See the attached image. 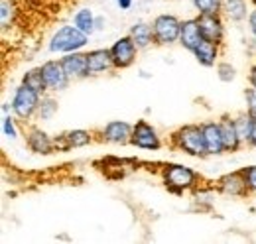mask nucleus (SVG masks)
<instances>
[{
	"label": "nucleus",
	"instance_id": "obj_1",
	"mask_svg": "<svg viewBox=\"0 0 256 244\" xmlns=\"http://www.w3.org/2000/svg\"><path fill=\"white\" fill-rule=\"evenodd\" d=\"M160 178L164 187L174 195H184L188 191H193L201 183V176L193 168L186 164H174V162L162 164Z\"/></svg>",
	"mask_w": 256,
	"mask_h": 244
},
{
	"label": "nucleus",
	"instance_id": "obj_2",
	"mask_svg": "<svg viewBox=\"0 0 256 244\" xmlns=\"http://www.w3.org/2000/svg\"><path fill=\"white\" fill-rule=\"evenodd\" d=\"M170 148L180 154L192 156V158H209L207 148H205L201 122L199 124L192 122V124H184V126L176 128L170 134Z\"/></svg>",
	"mask_w": 256,
	"mask_h": 244
},
{
	"label": "nucleus",
	"instance_id": "obj_3",
	"mask_svg": "<svg viewBox=\"0 0 256 244\" xmlns=\"http://www.w3.org/2000/svg\"><path fill=\"white\" fill-rule=\"evenodd\" d=\"M89 38L85 32H81L73 24L60 26L48 40V52L56 56H65L73 52H83L89 46Z\"/></svg>",
	"mask_w": 256,
	"mask_h": 244
},
{
	"label": "nucleus",
	"instance_id": "obj_4",
	"mask_svg": "<svg viewBox=\"0 0 256 244\" xmlns=\"http://www.w3.org/2000/svg\"><path fill=\"white\" fill-rule=\"evenodd\" d=\"M40 100H42V92L34 91L30 87H26L24 83H20V85L14 89L12 98H10L12 114L22 122V124L34 122L36 120V114H38Z\"/></svg>",
	"mask_w": 256,
	"mask_h": 244
},
{
	"label": "nucleus",
	"instance_id": "obj_5",
	"mask_svg": "<svg viewBox=\"0 0 256 244\" xmlns=\"http://www.w3.org/2000/svg\"><path fill=\"white\" fill-rule=\"evenodd\" d=\"M130 146L144 150V152H160L164 148V140H162L158 128L148 122L146 118H140L132 124V136H130Z\"/></svg>",
	"mask_w": 256,
	"mask_h": 244
},
{
	"label": "nucleus",
	"instance_id": "obj_6",
	"mask_svg": "<svg viewBox=\"0 0 256 244\" xmlns=\"http://www.w3.org/2000/svg\"><path fill=\"white\" fill-rule=\"evenodd\" d=\"M182 18L176 14H158L152 20L154 30V42L160 48H168L174 44H180V32H182Z\"/></svg>",
	"mask_w": 256,
	"mask_h": 244
},
{
	"label": "nucleus",
	"instance_id": "obj_7",
	"mask_svg": "<svg viewBox=\"0 0 256 244\" xmlns=\"http://www.w3.org/2000/svg\"><path fill=\"white\" fill-rule=\"evenodd\" d=\"M24 126V140H26V148L36 156H52L56 152V144H54V136L44 130L38 124H22Z\"/></svg>",
	"mask_w": 256,
	"mask_h": 244
},
{
	"label": "nucleus",
	"instance_id": "obj_8",
	"mask_svg": "<svg viewBox=\"0 0 256 244\" xmlns=\"http://www.w3.org/2000/svg\"><path fill=\"white\" fill-rule=\"evenodd\" d=\"M108 50H110V58H112L116 71H124L128 67H132L138 60V52H140L138 46L134 44V40L128 34L116 38Z\"/></svg>",
	"mask_w": 256,
	"mask_h": 244
},
{
	"label": "nucleus",
	"instance_id": "obj_9",
	"mask_svg": "<svg viewBox=\"0 0 256 244\" xmlns=\"http://www.w3.org/2000/svg\"><path fill=\"white\" fill-rule=\"evenodd\" d=\"M42 73H44V81H46V91L48 92H58L65 91L69 85H71V79L69 75L65 73L64 65H62V60H48L44 61L42 65Z\"/></svg>",
	"mask_w": 256,
	"mask_h": 244
},
{
	"label": "nucleus",
	"instance_id": "obj_10",
	"mask_svg": "<svg viewBox=\"0 0 256 244\" xmlns=\"http://www.w3.org/2000/svg\"><path fill=\"white\" fill-rule=\"evenodd\" d=\"M197 22L205 42H213L223 48L226 36V20L223 14H197Z\"/></svg>",
	"mask_w": 256,
	"mask_h": 244
},
{
	"label": "nucleus",
	"instance_id": "obj_11",
	"mask_svg": "<svg viewBox=\"0 0 256 244\" xmlns=\"http://www.w3.org/2000/svg\"><path fill=\"white\" fill-rule=\"evenodd\" d=\"M130 136H132V124L126 120H110L96 130V140L102 144L124 146L130 144Z\"/></svg>",
	"mask_w": 256,
	"mask_h": 244
},
{
	"label": "nucleus",
	"instance_id": "obj_12",
	"mask_svg": "<svg viewBox=\"0 0 256 244\" xmlns=\"http://www.w3.org/2000/svg\"><path fill=\"white\" fill-rule=\"evenodd\" d=\"M215 189L219 195L230 197V199H242V197L250 195L246 182H244V176H242V170H234V172H228V174L221 176L215 182Z\"/></svg>",
	"mask_w": 256,
	"mask_h": 244
},
{
	"label": "nucleus",
	"instance_id": "obj_13",
	"mask_svg": "<svg viewBox=\"0 0 256 244\" xmlns=\"http://www.w3.org/2000/svg\"><path fill=\"white\" fill-rule=\"evenodd\" d=\"M87 67H89V77H100V75H108V73L116 71L108 48L89 50L87 52Z\"/></svg>",
	"mask_w": 256,
	"mask_h": 244
},
{
	"label": "nucleus",
	"instance_id": "obj_14",
	"mask_svg": "<svg viewBox=\"0 0 256 244\" xmlns=\"http://www.w3.org/2000/svg\"><path fill=\"white\" fill-rule=\"evenodd\" d=\"M64 65L65 73L69 75L71 81H83L89 79V67H87V52H73L65 54L60 58Z\"/></svg>",
	"mask_w": 256,
	"mask_h": 244
},
{
	"label": "nucleus",
	"instance_id": "obj_15",
	"mask_svg": "<svg viewBox=\"0 0 256 244\" xmlns=\"http://www.w3.org/2000/svg\"><path fill=\"white\" fill-rule=\"evenodd\" d=\"M201 130H203V138H205L207 156H223L224 144L219 118L217 120H203L201 122Z\"/></svg>",
	"mask_w": 256,
	"mask_h": 244
},
{
	"label": "nucleus",
	"instance_id": "obj_16",
	"mask_svg": "<svg viewBox=\"0 0 256 244\" xmlns=\"http://www.w3.org/2000/svg\"><path fill=\"white\" fill-rule=\"evenodd\" d=\"M219 124H221V134H223V144H224V154H234L240 148H244L236 124H234V116L230 114H223L219 116Z\"/></svg>",
	"mask_w": 256,
	"mask_h": 244
},
{
	"label": "nucleus",
	"instance_id": "obj_17",
	"mask_svg": "<svg viewBox=\"0 0 256 244\" xmlns=\"http://www.w3.org/2000/svg\"><path fill=\"white\" fill-rule=\"evenodd\" d=\"M250 10H252L250 0H224L223 18L230 24H242L248 20Z\"/></svg>",
	"mask_w": 256,
	"mask_h": 244
},
{
	"label": "nucleus",
	"instance_id": "obj_18",
	"mask_svg": "<svg viewBox=\"0 0 256 244\" xmlns=\"http://www.w3.org/2000/svg\"><path fill=\"white\" fill-rule=\"evenodd\" d=\"M203 42V36L199 30V22H197V16L188 18L182 22V32H180V46L188 52H193L199 44Z\"/></svg>",
	"mask_w": 256,
	"mask_h": 244
},
{
	"label": "nucleus",
	"instance_id": "obj_19",
	"mask_svg": "<svg viewBox=\"0 0 256 244\" xmlns=\"http://www.w3.org/2000/svg\"><path fill=\"white\" fill-rule=\"evenodd\" d=\"M128 36L134 40V44L138 46L140 52H144V50L156 46V42H154V30H152V22H144V20L134 22V24L130 26V30H128Z\"/></svg>",
	"mask_w": 256,
	"mask_h": 244
},
{
	"label": "nucleus",
	"instance_id": "obj_20",
	"mask_svg": "<svg viewBox=\"0 0 256 244\" xmlns=\"http://www.w3.org/2000/svg\"><path fill=\"white\" fill-rule=\"evenodd\" d=\"M195 61L201 65V67H215L219 63V58H221V46L213 44V42H201L195 50L192 52Z\"/></svg>",
	"mask_w": 256,
	"mask_h": 244
},
{
	"label": "nucleus",
	"instance_id": "obj_21",
	"mask_svg": "<svg viewBox=\"0 0 256 244\" xmlns=\"http://www.w3.org/2000/svg\"><path fill=\"white\" fill-rule=\"evenodd\" d=\"M18 14H20V6L16 0H0V26L4 34L16 26Z\"/></svg>",
	"mask_w": 256,
	"mask_h": 244
},
{
	"label": "nucleus",
	"instance_id": "obj_22",
	"mask_svg": "<svg viewBox=\"0 0 256 244\" xmlns=\"http://www.w3.org/2000/svg\"><path fill=\"white\" fill-rule=\"evenodd\" d=\"M71 24L77 26L81 32H85L87 36H93L96 32V16L91 8H79L75 10L73 18H71Z\"/></svg>",
	"mask_w": 256,
	"mask_h": 244
},
{
	"label": "nucleus",
	"instance_id": "obj_23",
	"mask_svg": "<svg viewBox=\"0 0 256 244\" xmlns=\"http://www.w3.org/2000/svg\"><path fill=\"white\" fill-rule=\"evenodd\" d=\"M67 142H69V148L71 150H77V148H85L89 144H93L96 140V132L93 130H85V128H73V130H65L64 132Z\"/></svg>",
	"mask_w": 256,
	"mask_h": 244
},
{
	"label": "nucleus",
	"instance_id": "obj_24",
	"mask_svg": "<svg viewBox=\"0 0 256 244\" xmlns=\"http://www.w3.org/2000/svg\"><path fill=\"white\" fill-rule=\"evenodd\" d=\"M60 110V102L58 98L54 96V92H44L42 94V100H40V106H38V114H36V120L38 122H50Z\"/></svg>",
	"mask_w": 256,
	"mask_h": 244
},
{
	"label": "nucleus",
	"instance_id": "obj_25",
	"mask_svg": "<svg viewBox=\"0 0 256 244\" xmlns=\"http://www.w3.org/2000/svg\"><path fill=\"white\" fill-rule=\"evenodd\" d=\"M215 187L211 189V187H201V185H197L195 189H193V201H195V205L201 209V211H209L213 205H215Z\"/></svg>",
	"mask_w": 256,
	"mask_h": 244
},
{
	"label": "nucleus",
	"instance_id": "obj_26",
	"mask_svg": "<svg viewBox=\"0 0 256 244\" xmlns=\"http://www.w3.org/2000/svg\"><path fill=\"white\" fill-rule=\"evenodd\" d=\"M20 83H24L26 87H30L34 91L38 92H48L46 91V81H44V73H42V67H32V69H28L24 75H22V81Z\"/></svg>",
	"mask_w": 256,
	"mask_h": 244
},
{
	"label": "nucleus",
	"instance_id": "obj_27",
	"mask_svg": "<svg viewBox=\"0 0 256 244\" xmlns=\"http://www.w3.org/2000/svg\"><path fill=\"white\" fill-rule=\"evenodd\" d=\"M234 124H236V130H238V136H240L242 144L246 146L248 144V136H250V128H252V114L246 112V110L234 114Z\"/></svg>",
	"mask_w": 256,
	"mask_h": 244
},
{
	"label": "nucleus",
	"instance_id": "obj_28",
	"mask_svg": "<svg viewBox=\"0 0 256 244\" xmlns=\"http://www.w3.org/2000/svg\"><path fill=\"white\" fill-rule=\"evenodd\" d=\"M223 4L224 0H192L197 14H223Z\"/></svg>",
	"mask_w": 256,
	"mask_h": 244
},
{
	"label": "nucleus",
	"instance_id": "obj_29",
	"mask_svg": "<svg viewBox=\"0 0 256 244\" xmlns=\"http://www.w3.org/2000/svg\"><path fill=\"white\" fill-rule=\"evenodd\" d=\"M18 118L10 112V114H4L2 116V134H4V138H8V140H16L18 136H20V128H18Z\"/></svg>",
	"mask_w": 256,
	"mask_h": 244
},
{
	"label": "nucleus",
	"instance_id": "obj_30",
	"mask_svg": "<svg viewBox=\"0 0 256 244\" xmlns=\"http://www.w3.org/2000/svg\"><path fill=\"white\" fill-rule=\"evenodd\" d=\"M215 73H217V79L221 83H232L236 79V67L228 61H219L215 65Z\"/></svg>",
	"mask_w": 256,
	"mask_h": 244
},
{
	"label": "nucleus",
	"instance_id": "obj_31",
	"mask_svg": "<svg viewBox=\"0 0 256 244\" xmlns=\"http://www.w3.org/2000/svg\"><path fill=\"white\" fill-rule=\"evenodd\" d=\"M240 170H242L244 182H246V187H248V193L256 195V164L248 166V168H240Z\"/></svg>",
	"mask_w": 256,
	"mask_h": 244
},
{
	"label": "nucleus",
	"instance_id": "obj_32",
	"mask_svg": "<svg viewBox=\"0 0 256 244\" xmlns=\"http://www.w3.org/2000/svg\"><path fill=\"white\" fill-rule=\"evenodd\" d=\"M244 102H246V112H250L256 116V89L248 85V89L244 91Z\"/></svg>",
	"mask_w": 256,
	"mask_h": 244
},
{
	"label": "nucleus",
	"instance_id": "obj_33",
	"mask_svg": "<svg viewBox=\"0 0 256 244\" xmlns=\"http://www.w3.org/2000/svg\"><path fill=\"white\" fill-rule=\"evenodd\" d=\"M54 144H56V152H71V148H69V142H67V138H65V134H58V136H54Z\"/></svg>",
	"mask_w": 256,
	"mask_h": 244
},
{
	"label": "nucleus",
	"instance_id": "obj_34",
	"mask_svg": "<svg viewBox=\"0 0 256 244\" xmlns=\"http://www.w3.org/2000/svg\"><path fill=\"white\" fill-rule=\"evenodd\" d=\"M246 28H248V34L252 38V42L256 44V8L252 6L250 14H248V20H246Z\"/></svg>",
	"mask_w": 256,
	"mask_h": 244
},
{
	"label": "nucleus",
	"instance_id": "obj_35",
	"mask_svg": "<svg viewBox=\"0 0 256 244\" xmlns=\"http://www.w3.org/2000/svg\"><path fill=\"white\" fill-rule=\"evenodd\" d=\"M248 148H256V116H252V128H250V136H248Z\"/></svg>",
	"mask_w": 256,
	"mask_h": 244
},
{
	"label": "nucleus",
	"instance_id": "obj_36",
	"mask_svg": "<svg viewBox=\"0 0 256 244\" xmlns=\"http://www.w3.org/2000/svg\"><path fill=\"white\" fill-rule=\"evenodd\" d=\"M248 85L256 89V63L250 65V71H248Z\"/></svg>",
	"mask_w": 256,
	"mask_h": 244
},
{
	"label": "nucleus",
	"instance_id": "obj_37",
	"mask_svg": "<svg viewBox=\"0 0 256 244\" xmlns=\"http://www.w3.org/2000/svg\"><path fill=\"white\" fill-rule=\"evenodd\" d=\"M116 2V6L120 8V10H124V12H128L130 8H132V4H134V0H114Z\"/></svg>",
	"mask_w": 256,
	"mask_h": 244
},
{
	"label": "nucleus",
	"instance_id": "obj_38",
	"mask_svg": "<svg viewBox=\"0 0 256 244\" xmlns=\"http://www.w3.org/2000/svg\"><path fill=\"white\" fill-rule=\"evenodd\" d=\"M104 26H106V18L104 16H96V32L104 30Z\"/></svg>",
	"mask_w": 256,
	"mask_h": 244
},
{
	"label": "nucleus",
	"instance_id": "obj_39",
	"mask_svg": "<svg viewBox=\"0 0 256 244\" xmlns=\"http://www.w3.org/2000/svg\"><path fill=\"white\" fill-rule=\"evenodd\" d=\"M250 4H252V6L256 8V0H250Z\"/></svg>",
	"mask_w": 256,
	"mask_h": 244
}]
</instances>
